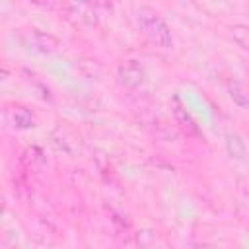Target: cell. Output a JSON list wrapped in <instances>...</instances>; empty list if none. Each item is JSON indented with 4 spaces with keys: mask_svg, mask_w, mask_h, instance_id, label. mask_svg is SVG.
<instances>
[{
    "mask_svg": "<svg viewBox=\"0 0 249 249\" xmlns=\"http://www.w3.org/2000/svg\"><path fill=\"white\" fill-rule=\"evenodd\" d=\"M62 16L72 21V23H80V25H88L93 27L99 21V12H97V4H88V2H70V4H62L60 6Z\"/></svg>",
    "mask_w": 249,
    "mask_h": 249,
    "instance_id": "obj_2",
    "label": "cell"
},
{
    "mask_svg": "<svg viewBox=\"0 0 249 249\" xmlns=\"http://www.w3.org/2000/svg\"><path fill=\"white\" fill-rule=\"evenodd\" d=\"M78 68L88 76V78H97L101 74V64L97 60H89V58H84V60H78Z\"/></svg>",
    "mask_w": 249,
    "mask_h": 249,
    "instance_id": "obj_10",
    "label": "cell"
},
{
    "mask_svg": "<svg viewBox=\"0 0 249 249\" xmlns=\"http://www.w3.org/2000/svg\"><path fill=\"white\" fill-rule=\"evenodd\" d=\"M228 93L231 97V101L243 109H249V86L239 82V80H231L228 84Z\"/></svg>",
    "mask_w": 249,
    "mask_h": 249,
    "instance_id": "obj_7",
    "label": "cell"
},
{
    "mask_svg": "<svg viewBox=\"0 0 249 249\" xmlns=\"http://www.w3.org/2000/svg\"><path fill=\"white\" fill-rule=\"evenodd\" d=\"M226 150H228V154H230L231 158H235V160H245V156H247L245 142H243L241 136L235 134V132H228V134H226Z\"/></svg>",
    "mask_w": 249,
    "mask_h": 249,
    "instance_id": "obj_8",
    "label": "cell"
},
{
    "mask_svg": "<svg viewBox=\"0 0 249 249\" xmlns=\"http://www.w3.org/2000/svg\"><path fill=\"white\" fill-rule=\"evenodd\" d=\"M117 78L124 89H138L146 80V72L138 60H124L119 64Z\"/></svg>",
    "mask_w": 249,
    "mask_h": 249,
    "instance_id": "obj_3",
    "label": "cell"
},
{
    "mask_svg": "<svg viewBox=\"0 0 249 249\" xmlns=\"http://www.w3.org/2000/svg\"><path fill=\"white\" fill-rule=\"evenodd\" d=\"M4 119H6V123H8L14 130H27V128H33V126H35V117H33V113H31L27 107H23V105L6 107Z\"/></svg>",
    "mask_w": 249,
    "mask_h": 249,
    "instance_id": "obj_5",
    "label": "cell"
},
{
    "mask_svg": "<svg viewBox=\"0 0 249 249\" xmlns=\"http://www.w3.org/2000/svg\"><path fill=\"white\" fill-rule=\"evenodd\" d=\"M136 23L140 27V31L158 47L169 49L173 45L171 39V29L167 27V23L160 18L158 12L150 10V8H138L136 12Z\"/></svg>",
    "mask_w": 249,
    "mask_h": 249,
    "instance_id": "obj_1",
    "label": "cell"
},
{
    "mask_svg": "<svg viewBox=\"0 0 249 249\" xmlns=\"http://www.w3.org/2000/svg\"><path fill=\"white\" fill-rule=\"evenodd\" d=\"M23 43H25V47H29L31 51H37L41 54H51L60 47V41L53 33H45L39 29H29L27 33H23Z\"/></svg>",
    "mask_w": 249,
    "mask_h": 249,
    "instance_id": "obj_4",
    "label": "cell"
},
{
    "mask_svg": "<svg viewBox=\"0 0 249 249\" xmlns=\"http://www.w3.org/2000/svg\"><path fill=\"white\" fill-rule=\"evenodd\" d=\"M173 117H175L177 124L181 126V130H183L187 136H200V134H202L200 128H198V124H196V121H195V117L179 103L177 97H173Z\"/></svg>",
    "mask_w": 249,
    "mask_h": 249,
    "instance_id": "obj_6",
    "label": "cell"
},
{
    "mask_svg": "<svg viewBox=\"0 0 249 249\" xmlns=\"http://www.w3.org/2000/svg\"><path fill=\"white\" fill-rule=\"evenodd\" d=\"M231 37H233V41H235L241 49L249 51V25H243V23L233 25V27H231Z\"/></svg>",
    "mask_w": 249,
    "mask_h": 249,
    "instance_id": "obj_9",
    "label": "cell"
},
{
    "mask_svg": "<svg viewBox=\"0 0 249 249\" xmlns=\"http://www.w3.org/2000/svg\"><path fill=\"white\" fill-rule=\"evenodd\" d=\"M195 249H212V247H210V245H196Z\"/></svg>",
    "mask_w": 249,
    "mask_h": 249,
    "instance_id": "obj_11",
    "label": "cell"
}]
</instances>
